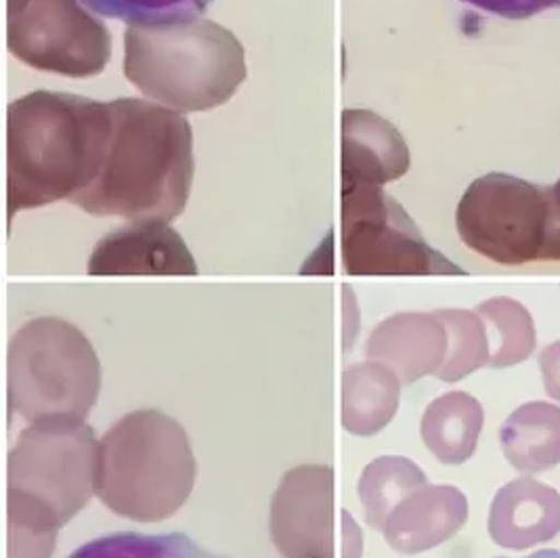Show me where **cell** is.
Returning <instances> with one entry per match:
<instances>
[{"mask_svg": "<svg viewBox=\"0 0 560 558\" xmlns=\"http://www.w3.org/2000/svg\"><path fill=\"white\" fill-rule=\"evenodd\" d=\"M489 332L491 356L487 368L502 370L534 356L537 332L529 309L514 299H489L477 309Z\"/></svg>", "mask_w": 560, "mask_h": 558, "instance_id": "obj_14", "label": "cell"}, {"mask_svg": "<svg viewBox=\"0 0 560 558\" xmlns=\"http://www.w3.org/2000/svg\"><path fill=\"white\" fill-rule=\"evenodd\" d=\"M500 445L510 464L535 475L560 464V407L529 402L516 407L500 429Z\"/></svg>", "mask_w": 560, "mask_h": 558, "instance_id": "obj_10", "label": "cell"}, {"mask_svg": "<svg viewBox=\"0 0 560 558\" xmlns=\"http://www.w3.org/2000/svg\"><path fill=\"white\" fill-rule=\"evenodd\" d=\"M550 189H552V198H555V202L560 208V177L555 185H550Z\"/></svg>", "mask_w": 560, "mask_h": 558, "instance_id": "obj_21", "label": "cell"}, {"mask_svg": "<svg viewBox=\"0 0 560 558\" xmlns=\"http://www.w3.org/2000/svg\"><path fill=\"white\" fill-rule=\"evenodd\" d=\"M550 219V187L504 173L475 181L458 206L464 244L506 267L541 263Z\"/></svg>", "mask_w": 560, "mask_h": 558, "instance_id": "obj_4", "label": "cell"}, {"mask_svg": "<svg viewBox=\"0 0 560 558\" xmlns=\"http://www.w3.org/2000/svg\"><path fill=\"white\" fill-rule=\"evenodd\" d=\"M450 338L436 313H406L381 324L365 356L390 368L404 384L434 376L447 357Z\"/></svg>", "mask_w": 560, "mask_h": 558, "instance_id": "obj_8", "label": "cell"}, {"mask_svg": "<svg viewBox=\"0 0 560 558\" xmlns=\"http://www.w3.org/2000/svg\"><path fill=\"white\" fill-rule=\"evenodd\" d=\"M468 519V500L454 485L416 489L384 521L386 544L401 555H420L452 539Z\"/></svg>", "mask_w": 560, "mask_h": 558, "instance_id": "obj_7", "label": "cell"}, {"mask_svg": "<svg viewBox=\"0 0 560 558\" xmlns=\"http://www.w3.org/2000/svg\"><path fill=\"white\" fill-rule=\"evenodd\" d=\"M198 464L189 434L162 409L122 416L100 441L95 493L114 514L158 523L189 500Z\"/></svg>", "mask_w": 560, "mask_h": 558, "instance_id": "obj_1", "label": "cell"}, {"mask_svg": "<svg viewBox=\"0 0 560 558\" xmlns=\"http://www.w3.org/2000/svg\"><path fill=\"white\" fill-rule=\"evenodd\" d=\"M429 483L424 470L404 456H383L363 468L359 479V500L365 523L372 530H383L388 514L399 507L409 493Z\"/></svg>", "mask_w": 560, "mask_h": 558, "instance_id": "obj_13", "label": "cell"}, {"mask_svg": "<svg viewBox=\"0 0 560 558\" xmlns=\"http://www.w3.org/2000/svg\"><path fill=\"white\" fill-rule=\"evenodd\" d=\"M89 274H196L187 248L173 231L160 235H114L97 246Z\"/></svg>", "mask_w": 560, "mask_h": 558, "instance_id": "obj_12", "label": "cell"}, {"mask_svg": "<svg viewBox=\"0 0 560 558\" xmlns=\"http://www.w3.org/2000/svg\"><path fill=\"white\" fill-rule=\"evenodd\" d=\"M401 381L381 361H363L342 374V427L359 437L383 431L399 407Z\"/></svg>", "mask_w": 560, "mask_h": 558, "instance_id": "obj_9", "label": "cell"}, {"mask_svg": "<svg viewBox=\"0 0 560 558\" xmlns=\"http://www.w3.org/2000/svg\"><path fill=\"white\" fill-rule=\"evenodd\" d=\"M100 441L82 418L30 422L9 454V491L45 508L63 527L95 493Z\"/></svg>", "mask_w": 560, "mask_h": 558, "instance_id": "obj_3", "label": "cell"}, {"mask_svg": "<svg viewBox=\"0 0 560 558\" xmlns=\"http://www.w3.org/2000/svg\"><path fill=\"white\" fill-rule=\"evenodd\" d=\"M487 532L495 546L529 550L552 542L560 533V491L518 477L498 489L487 519Z\"/></svg>", "mask_w": 560, "mask_h": 558, "instance_id": "obj_6", "label": "cell"}, {"mask_svg": "<svg viewBox=\"0 0 560 558\" xmlns=\"http://www.w3.org/2000/svg\"><path fill=\"white\" fill-rule=\"evenodd\" d=\"M483 422L481 402L468 393L452 391L429 404L420 422V434L439 462L456 466L475 456Z\"/></svg>", "mask_w": 560, "mask_h": 558, "instance_id": "obj_11", "label": "cell"}, {"mask_svg": "<svg viewBox=\"0 0 560 558\" xmlns=\"http://www.w3.org/2000/svg\"><path fill=\"white\" fill-rule=\"evenodd\" d=\"M459 2L504 20H529L539 13L560 9V0H459Z\"/></svg>", "mask_w": 560, "mask_h": 558, "instance_id": "obj_19", "label": "cell"}, {"mask_svg": "<svg viewBox=\"0 0 560 558\" xmlns=\"http://www.w3.org/2000/svg\"><path fill=\"white\" fill-rule=\"evenodd\" d=\"M9 558H49L61 525L45 508L9 491Z\"/></svg>", "mask_w": 560, "mask_h": 558, "instance_id": "obj_18", "label": "cell"}, {"mask_svg": "<svg viewBox=\"0 0 560 558\" xmlns=\"http://www.w3.org/2000/svg\"><path fill=\"white\" fill-rule=\"evenodd\" d=\"M539 372L546 393L560 404V340L548 345L539 353Z\"/></svg>", "mask_w": 560, "mask_h": 558, "instance_id": "obj_20", "label": "cell"}, {"mask_svg": "<svg viewBox=\"0 0 560 558\" xmlns=\"http://www.w3.org/2000/svg\"><path fill=\"white\" fill-rule=\"evenodd\" d=\"M68 558H230L210 553L187 533H107L84 542Z\"/></svg>", "mask_w": 560, "mask_h": 558, "instance_id": "obj_15", "label": "cell"}, {"mask_svg": "<svg viewBox=\"0 0 560 558\" xmlns=\"http://www.w3.org/2000/svg\"><path fill=\"white\" fill-rule=\"evenodd\" d=\"M271 539L283 558H334V470L296 466L271 498Z\"/></svg>", "mask_w": 560, "mask_h": 558, "instance_id": "obj_5", "label": "cell"}, {"mask_svg": "<svg viewBox=\"0 0 560 558\" xmlns=\"http://www.w3.org/2000/svg\"><path fill=\"white\" fill-rule=\"evenodd\" d=\"M102 391L93 345L68 322H30L9 342V407L27 422L72 416L86 420Z\"/></svg>", "mask_w": 560, "mask_h": 558, "instance_id": "obj_2", "label": "cell"}, {"mask_svg": "<svg viewBox=\"0 0 560 558\" xmlns=\"http://www.w3.org/2000/svg\"><path fill=\"white\" fill-rule=\"evenodd\" d=\"M436 317L445 324L450 347L447 357L439 372L434 374L439 381L458 382L475 374L477 370L489 363L491 345L489 332L483 317L475 311L462 309H445L436 311Z\"/></svg>", "mask_w": 560, "mask_h": 558, "instance_id": "obj_16", "label": "cell"}, {"mask_svg": "<svg viewBox=\"0 0 560 558\" xmlns=\"http://www.w3.org/2000/svg\"><path fill=\"white\" fill-rule=\"evenodd\" d=\"M93 13L132 26H173L191 22L214 0H80Z\"/></svg>", "mask_w": 560, "mask_h": 558, "instance_id": "obj_17", "label": "cell"}]
</instances>
